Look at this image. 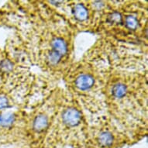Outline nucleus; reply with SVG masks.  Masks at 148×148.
I'll return each mask as SVG.
<instances>
[{
    "label": "nucleus",
    "mask_w": 148,
    "mask_h": 148,
    "mask_svg": "<svg viewBox=\"0 0 148 148\" xmlns=\"http://www.w3.org/2000/svg\"><path fill=\"white\" fill-rule=\"evenodd\" d=\"M98 81L94 71L88 67H78L69 76L71 88L78 95H87L95 91Z\"/></svg>",
    "instance_id": "obj_2"
},
{
    "label": "nucleus",
    "mask_w": 148,
    "mask_h": 148,
    "mask_svg": "<svg viewBox=\"0 0 148 148\" xmlns=\"http://www.w3.org/2000/svg\"><path fill=\"white\" fill-rule=\"evenodd\" d=\"M10 100L5 95H0V111L10 107Z\"/></svg>",
    "instance_id": "obj_9"
},
{
    "label": "nucleus",
    "mask_w": 148,
    "mask_h": 148,
    "mask_svg": "<svg viewBox=\"0 0 148 148\" xmlns=\"http://www.w3.org/2000/svg\"><path fill=\"white\" fill-rule=\"evenodd\" d=\"M117 135L116 129L109 126H102L94 129L90 136V142L96 148H112L116 144Z\"/></svg>",
    "instance_id": "obj_4"
},
{
    "label": "nucleus",
    "mask_w": 148,
    "mask_h": 148,
    "mask_svg": "<svg viewBox=\"0 0 148 148\" xmlns=\"http://www.w3.org/2000/svg\"><path fill=\"white\" fill-rule=\"evenodd\" d=\"M70 53L69 36L62 34H52L44 44L41 53L44 65L48 68L62 67Z\"/></svg>",
    "instance_id": "obj_1"
},
{
    "label": "nucleus",
    "mask_w": 148,
    "mask_h": 148,
    "mask_svg": "<svg viewBox=\"0 0 148 148\" xmlns=\"http://www.w3.org/2000/svg\"><path fill=\"white\" fill-rule=\"evenodd\" d=\"M50 119L45 113H38L32 117L30 129L33 134L40 135L44 134L51 126Z\"/></svg>",
    "instance_id": "obj_6"
},
{
    "label": "nucleus",
    "mask_w": 148,
    "mask_h": 148,
    "mask_svg": "<svg viewBox=\"0 0 148 148\" xmlns=\"http://www.w3.org/2000/svg\"><path fill=\"white\" fill-rule=\"evenodd\" d=\"M17 116L14 112L3 111L0 113V129H10L16 123Z\"/></svg>",
    "instance_id": "obj_7"
},
{
    "label": "nucleus",
    "mask_w": 148,
    "mask_h": 148,
    "mask_svg": "<svg viewBox=\"0 0 148 148\" xmlns=\"http://www.w3.org/2000/svg\"><path fill=\"white\" fill-rule=\"evenodd\" d=\"M124 27L126 29L130 31H136L140 27V20L136 14L134 13H128L123 16V20Z\"/></svg>",
    "instance_id": "obj_8"
},
{
    "label": "nucleus",
    "mask_w": 148,
    "mask_h": 148,
    "mask_svg": "<svg viewBox=\"0 0 148 148\" xmlns=\"http://www.w3.org/2000/svg\"><path fill=\"white\" fill-rule=\"evenodd\" d=\"M71 10V16L76 23H89L90 20L92 19V11L88 5H85L83 3H75L72 5Z\"/></svg>",
    "instance_id": "obj_5"
},
{
    "label": "nucleus",
    "mask_w": 148,
    "mask_h": 148,
    "mask_svg": "<svg viewBox=\"0 0 148 148\" xmlns=\"http://www.w3.org/2000/svg\"><path fill=\"white\" fill-rule=\"evenodd\" d=\"M57 123L58 126L62 130L71 131L82 127L84 117L81 109L75 104H68L59 112Z\"/></svg>",
    "instance_id": "obj_3"
}]
</instances>
